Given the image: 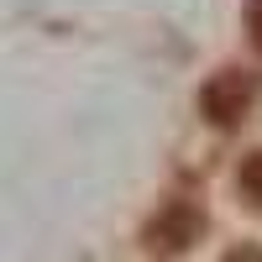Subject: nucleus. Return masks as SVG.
Listing matches in <instances>:
<instances>
[{"label": "nucleus", "instance_id": "obj_1", "mask_svg": "<svg viewBox=\"0 0 262 262\" xmlns=\"http://www.w3.org/2000/svg\"><path fill=\"white\" fill-rule=\"evenodd\" d=\"M252 95H257L252 74H242V69H221V74H215V79L205 84L200 105H205V116H210L215 126H231V121H242V116H247Z\"/></svg>", "mask_w": 262, "mask_h": 262}, {"label": "nucleus", "instance_id": "obj_2", "mask_svg": "<svg viewBox=\"0 0 262 262\" xmlns=\"http://www.w3.org/2000/svg\"><path fill=\"white\" fill-rule=\"evenodd\" d=\"M194 231H200V215L184 210V205H173L163 221L152 226V247H158V252H179V247H189V236H194Z\"/></svg>", "mask_w": 262, "mask_h": 262}, {"label": "nucleus", "instance_id": "obj_3", "mask_svg": "<svg viewBox=\"0 0 262 262\" xmlns=\"http://www.w3.org/2000/svg\"><path fill=\"white\" fill-rule=\"evenodd\" d=\"M247 32H252L257 48H262V0H247Z\"/></svg>", "mask_w": 262, "mask_h": 262}, {"label": "nucleus", "instance_id": "obj_4", "mask_svg": "<svg viewBox=\"0 0 262 262\" xmlns=\"http://www.w3.org/2000/svg\"><path fill=\"white\" fill-rule=\"evenodd\" d=\"M247 189H252V194H262V158H252V163H247Z\"/></svg>", "mask_w": 262, "mask_h": 262}]
</instances>
